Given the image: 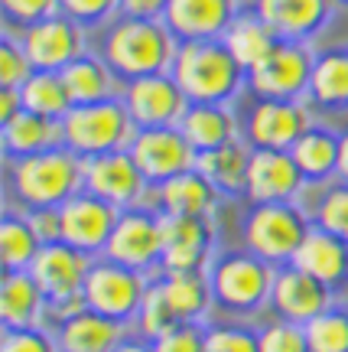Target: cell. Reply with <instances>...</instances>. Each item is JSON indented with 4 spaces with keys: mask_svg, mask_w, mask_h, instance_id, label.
<instances>
[{
    "mask_svg": "<svg viewBox=\"0 0 348 352\" xmlns=\"http://www.w3.org/2000/svg\"><path fill=\"white\" fill-rule=\"evenodd\" d=\"M257 346H261V352H310L306 327L280 320V316L257 327Z\"/></svg>",
    "mask_w": 348,
    "mask_h": 352,
    "instance_id": "ab89813d",
    "label": "cell"
},
{
    "mask_svg": "<svg viewBox=\"0 0 348 352\" xmlns=\"http://www.w3.org/2000/svg\"><path fill=\"white\" fill-rule=\"evenodd\" d=\"M59 212H62V241H69L72 248L91 254V258H101L111 241L121 209L82 189L65 206H59Z\"/></svg>",
    "mask_w": 348,
    "mask_h": 352,
    "instance_id": "e0dca14e",
    "label": "cell"
},
{
    "mask_svg": "<svg viewBox=\"0 0 348 352\" xmlns=\"http://www.w3.org/2000/svg\"><path fill=\"white\" fill-rule=\"evenodd\" d=\"M163 261L160 271H209L215 258V228L211 219L160 212Z\"/></svg>",
    "mask_w": 348,
    "mask_h": 352,
    "instance_id": "2e32d148",
    "label": "cell"
},
{
    "mask_svg": "<svg viewBox=\"0 0 348 352\" xmlns=\"http://www.w3.org/2000/svg\"><path fill=\"white\" fill-rule=\"evenodd\" d=\"M82 176L85 160L75 157L69 147H52V151L7 160V192L10 206L20 212L33 209H59L82 192Z\"/></svg>",
    "mask_w": 348,
    "mask_h": 352,
    "instance_id": "7a4b0ae2",
    "label": "cell"
},
{
    "mask_svg": "<svg viewBox=\"0 0 348 352\" xmlns=\"http://www.w3.org/2000/svg\"><path fill=\"white\" fill-rule=\"evenodd\" d=\"M205 274H209L215 310L228 314L231 320H248L270 307L277 267L248 248L244 252H218Z\"/></svg>",
    "mask_w": 348,
    "mask_h": 352,
    "instance_id": "277c9868",
    "label": "cell"
},
{
    "mask_svg": "<svg viewBox=\"0 0 348 352\" xmlns=\"http://www.w3.org/2000/svg\"><path fill=\"white\" fill-rule=\"evenodd\" d=\"M222 192L209 183V176L199 170L173 176L170 183L153 189V206L170 215H192V219H211L218 209Z\"/></svg>",
    "mask_w": 348,
    "mask_h": 352,
    "instance_id": "d4e9b609",
    "label": "cell"
},
{
    "mask_svg": "<svg viewBox=\"0 0 348 352\" xmlns=\"http://www.w3.org/2000/svg\"><path fill=\"white\" fill-rule=\"evenodd\" d=\"M127 153L140 166L150 189L170 183L173 176L186 173V170H196V160H199L196 147L189 144L179 127H137Z\"/></svg>",
    "mask_w": 348,
    "mask_h": 352,
    "instance_id": "8fae6325",
    "label": "cell"
},
{
    "mask_svg": "<svg viewBox=\"0 0 348 352\" xmlns=\"http://www.w3.org/2000/svg\"><path fill=\"white\" fill-rule=\"evenodd\" d=\"M338 3H348V0H338Z\"/></svg>",
    "mask_w": 348,
    "mask_h": 352,
    "instance_id": "816d5d0a",
    "label": "cell"
},
{
    "mask_svg": "<svg viewBox=\"0 0 348 352\" xmlns=\"http://www.w3.org/2000/svg\"><path fill=\"white\" fill-rule=\"evenodd\" d=\"M36 69L30 63V56L23 52L16 33H3V43H0V88H23L26 78L33 76Z\"/></svg>",
    "mask_w": 348,
    "mask_h": 352,
    "instance_id": "60d3db41",
    "label": "cell"
},
{
    "mask_svg": "<svg viewBox=\"0 0 348 352\" xmlns=\"http://www.w3.org/2000/svg\"><path fill=\"white\" fill-rule=\"evenodd\" d=\"M49 300L33 271H3L0 277V327H46Z\"/></svg>",
    "mask_w": 348,
    "mask_h": 352,
    "instance_id": "cb8c5ba5",
    "label": "cell"
},
{
    "mask_svg": "<svg viewBox=\"0 0 348 352\" xmlns=\"http://www.w3.org/2000/svg\"><path fill=\"white\" fill-rule=\"evenodd\" d=\"M310 101L319 108H348V50L332 46V50L316 52L310 76Z\"/></svg>",
    "mask_w": 348,
    "mask_h": 352,
    "instance_id": "1f68e13d",
    "label": "cell"
},
{
    "mask_svg": "<svg viewBox=\"0 0 348 352\" xmlns=\"http://www.w3.org/2000/svg\"><path fill=\"white\" fill-rule=\"evenodd\" d=\"M336 303V290L325 287L323 280L310 277L306 271H299L297 264H283L277 267L274 290H270V314L290 323H310L312 316H319Z\"/></svg>",
    "mask_w": 348,
    "mask_h": 352,
    "instance_id": "ac0fdd59",
    "label": "cell"
},
{
    "mask_svg": "<svg viewBox=\"0 0 348 352\" xmlns=\"http://www.w3.org/2000/svg\"><path fill=\"white\" fill-rule=\"evenodd\" d=\"M170 72L186 91V98L202 104H228L241 95V88H248V69L237 63L222 39L179 43Z\"/></svg>",
    "mask_w": 348,
    "mask_h": 352,
    "instance_id": "3957f363",
    "label": "cell"
},
{
    "mask_svg": "<svg viewBox=\"0 0 348 352\" xmlns=\"http://www.w3.org/2000/svg\"><path fill=\"white\" fill-rule=\"evenodd\" d=\"M43 241L30 226V215L7 206V212L0 219V264L3 271H30V264L36 261Z\"/></svg>",
    "mask_w": 348,
    "mask_h": 352,
    "instance_id": "d6a6232c",
    "label": "cell"
},
{
    "mask_svg": "<svg viewBox=\"0 0 348 352\" xmlns=\"http://www.w3.org/2000/svg\"><path fill=\"white\" fill-rule=\"evenodd\" d=\"M342 183H348V131H342V151H338V176Z\"/></svg>",
    "mask_w": 348,
    "mask_h": 352,
    "instance_id": "f907efd6",
    "label": "cell"
},
{
    "mask_svg": "<svg viewBox=\"0 0 348 352\" xmlns=\"http://www.w3.org/2000/svg\"><path fill=\"white\" fill-rule=\"evenodd\" d=\"M312 226L332 232L336 239L348 241V183H325L323 199L312 209Z\"/></svg>",
    "mask_w": 348,
    "mask_h": 352,
    "instance_id": "f35d334b",
    "label": "cell"
},
{
    "mask_svg": "<svg viewBox=\"0 0 348 352\" xmlns=\"http://www.w3.org/2000/svg\"><path fill=\"white\" fill-rule=\"evenodd\" d=\"M82 189L98 196V199L111 202L117 209H130V206H143L150 192V183L143 179L140 166L127 151L101 153L85 160V176H82Z\"/></svg>",
    "mask_w": 348,
    "mask_h": 352,
    "instance_id": "5bb4252c",
    "label": "cell"
},
{
    "mask_svg": "<svg viewBox=\"0 0 348 352\" xmlns=\"http://www.w3.org/2000/svg\"><path fill=\"white\" fill-rule=\"evenodd\" d=\"M52 333L59 352H114L134 329L78 303L72 310L52 316Z\"/></svg>",
    "mask_w": 348,
    "mask_h": 352,
    "instance_id": "d6986e66",
    "label": "cell"
},
{
    "mask_svg": "<svg viewBox=\"0 0 348 352\" xmlns=\"http://www.w3.org/2000/svg\"><path fill=\"white\" fill-rule=\"evenodd\" d=\"M20 95H23L26 111H36L43 118H52V121H62L65 114L72 111V98H69V88L62 82V72L36 69L26 78V85L20 88Z\"/></svg>",
    "mask_w": 348,
    "mask_h": 352,
    "instance_id": "e575fe53",
    "label": "cell"
},
{
    "mask_svg": "<svg viewBox=\"0 0 348 352\" xmlns=\"http://www.w3.org/2000/svg\"><path fill=\"white\" fill-rule=\"evenodd\" d=\"M310 228L312 219L297 202H264V206H251L241 235L248 252L270 261L274 267H283L293 261Z\"/></svg>",
    "mask_w": 348,
    "mask_h": 352,
    "instance_id": "8992f818",
    "label": "cell"
},
{
    "mask_svg": "<svg viewBox=\"0 0 348 352\" xmlns=\"http://www.w3.org/2000/svg\"><path fill=\"white\" fill-rule=\"evenodd\" d=\"M338 151H342V134L323 124H310V131L290 147L306 186H325L329 179H336Z\"/></svg>",
    "mask_w": 348,
    "mask_h": 352,
    "instance_id": "4316f807",
    "label": "cell"
},
{
    "mask_svg": "<svg viewBox=\"0 0 348 352\" xmlns=\"http://www.w3.org/2000/svg\"><path fill=\"white\" fill-rule=\"evenodd\" d=\"M310 352H348V307L332 303L306 323Z\"/></svg>",
    "mask_w": 348,
    "mask_h": 352,
    "instance_id": "d590c367",
    "label": "cell"
},
{
    "mask_svg": "<svg viewBox=\"0 0 348 352\" xmlns=\"http://www.w3.org/2000/svg\"><path fill=\"white\" fill-rule=\"evenodd\" d=\"M0 144H3L7 160H20V157L62 147V121H52V118H43V114L23 108L10 121H0Z\"/></svg>",
    "mask_w": 348,
    "mask_h": 352,
    "instance_id": "484cf974",
    "label": "cell"
},
{
    "mask_svg": "<svg viewBox=\"0 0 348 352\" xmlns=\"http://www.w3.org/2000/svg\"><path fill=\"white\" fill-rule=\"evenodd\" d=\"M179 131L186 140L196 147V153H209L215 147H224L237 140V121L228 104H202V101H189V108L179 118Z\"/></svg>",
    "mask_w": 348,
    "mask_h": 352,
    "instance_id": "83f0119b",
    "label": "cell"
},
{
    "mask_svg": "<svg viewBox=\"0 0 348 352\" xmlns=\"http://www.w3.org/2000/svg\"><path fill=\"white\" fill-rule=\"evenodd\" d=\"M316 52L306 43L277 39L270 52L248 69V88L257 98L303 101L310 98V76Z\"/></svg>",
    "mask_w": 348,
    "mask_h": 352,
    "instance_id": "ba28073f",
    "label": "cell"
},
{
    "mask_svg": "<svg viewBox=\"0 0 348 352\" xmlns=\"http://www.w3.org/2000/svg\"><path fill=\"white\" fill-rule=\"evenodd\" d=\"M62 82H65V88H69L72 104H95V101L117 98V95H121V85H124L98 52H82L75 63L65 65Z\"/></svg>",
    "mask_w": 348,
    "mask_h": 352,
    "instance_id": "f1b7e54d",
    "label": "cell"
},
{
    "mask_svg": "<svg viewBox=\"0 0 348 352\" xmlns=\"http://www.w3.org/2000/svg\"><path fill=\"white\" fill-rule=\"evenodd\" d=\"M30 215V226L36 232V239L43 245H52V241H62V212L59 209H33Z\"/></svg>",
    "mask_w": 348,
    "mask_h": 352,
    "instance_id": "bcb514c9",
    "label": "cell"
},
{
    "mask_svg": "<svg viewBox=\"0 0 348 352\" xmlns=\"http://www.w3.org/2000/svg\"><path fill=\"white\" fill-rule=\"evenodd\" d=\"M23 111V95L20 88H0V121H10L13 114Z\"/></svg>",
    "mask_w": 348,
    "mask_h": 352,
    "instance_id": "c3c4849f",
    "label": "cell"
},
{
    "mask_svg": "<svg viewBox=\"0 0 348 352\" xmlns=\"http://www.w3.org/2000/svg\"><path fill=\"white\" fill-rule=\"evenodd\" d=\"M254 10L277 39L310 43L336 10V0H254Z\"/></svg>",
    "mask_w": 348,
    "mask_h": 352,
    "instance_id": "7402d4cb",
    "label": "cell"
},
{
    "mask_svg": "<svg viewBox=\"0 0 348 352\" xmlns=\"http://www.w3.org/2000/svg\"><path fill=\"white\" fill-rule=\"evenodd\" d=\"M153 277L160 280L163 294L173 307V314L179 316V323H205V316L215 307L205 271H160Z\"/></svg>",
    "mask_w": 348,
    "mask_h": 352,
    "instance_id": "f546056e",
    "label": "cell"
},
{
    "mask_svg": "<svg viewBox=\"0 0 348 352\" xmlns=\"http://www.w3.org/2000/svg\"><path fill=\"white\" fill-rule=\"evenodd\" d=\"M251 153H254V147H251L244 138H237V140H231V144H224V147L199 153L196 170L209 176V183L218 189L222 196H244Z\"/></svg>",
    "mask_w": 348,
    "mask_h": 352,
    "instance_id": "4dcf8cb0",
    "label": "cell"
},
{
    "mask_svg": "<svg viewBox=\"0 0 348 352\" xmlns=\"http://www.w3.org/2000/svg\"><path fill=\"white\" fill-rule=\"evenodd\" d=\"M222 43L235 52L237 63L244 65V69H251V65H257L264 56L270 52L277 36L270 33V26L257 16V10H241L235 20H231V26L224 30Z\"/></svg>",
    "mask_w": 348,
    "mask_h": 352,
    "instance_id": "836d02e7",
    "label": "cell"
},
{
    "mask_svg": "<svg viewBox=\"0 0 348 352\" xmlns=\"http://www.w3.org/2000/svg\"><path fill=\"white\" fill-rule=\"evenodd\" d=\"M241 7L237 0H170L163 13V23L170 26L179 43L199 39H222Z\"/></svg>",
    "mask_w": 348,
    "mask_h": 352,
    "instance_id": "44dd1931",
    "label": "cell"
},
{
    "mask_svg": "<svg viewBox=\"0 0 348 352\" xmlns=\"http://www.w3.org/2000/svg\"><path fill=\"white\" fill-rule=\"evenodd\" d=\"M306 179L299 173L297 160L290 151H254L248 166V186L244 196L251 206L264 202H297Z\"/></svg>",
    "mask_w": 348,
    "mask_h": 352,
    "instance_id": "ffe728a7",
    "label": "cell"
},
{
    "mask_svg": "<svg viewBox=\"0 0 348 352\" xmlns=\"http://www.w3.org/2000/svg\"><path fill=\"white\" fill-rule=\"evenodd\" d=\"M114 352H156V349H153V342H150V340L137 336V333H130V336H127V340L121 342Z\"/></svg>",
    "mask_w": 348,
    "mask_h": 352,
    "instance_id": "681fc988",
    "label": "cell"
},
{
    "mask_svg": "<svg viewBox=\"0 0 348 352\" xmlns=\"http://www.w3.org/2000/svg\"><path fill=\"white\" fill-rule=\"evenodd\" d=\"M310 108L303 101L257 98L248 111L244 140L254 151H290L310 131Z\"/></svg>",
    "mask_w": 348,
    "mask_h": 352,
    "instance_id": "9a60e30c",
    "label": "cell"
},
{
    "mask_svg": "<svg viewBox=\"0 0 348 352\" xmlns=\"http://www.w3.org/2000/svg\"><path fill=\"white\" fill-rule=\"evenodd\" d=\"M91 264H95V258L72 248L69 241H52V245L39 248L30 271L49 300V320L82 303V290H85V277L91 271Z\"/></svg>",
    "mask_w": 348,
    "mask_h": 352,
    "instance_id": "9c48e42d",
    "label": "cell"
},
{
    "mask_svg": "<svg viewBox=\"0 0 348 352\" xmlns=\"http://www.w3.org/2000/svg\"><path fill=\"white\" fill-rule=\"evenodd\" d=\"M59 13L88 30V26L111 23L117 16V0H59Z\"/></svg>",
    "mask_w": 348,
    "mask_h": 352,
    "instance_id": "ee69618b",
    "label": "cell"
},
{
    "mask_svg": "<svg viewBox=\"0 0 348 352\" xmlns=\"http://www.w3.org/2000/svg\"><path fill=\"white\" fill-rule=\"evenodd\" d=\"M16 39L30 56L33 69H43V72H62L82 52H88L85 26L69 20L65 13H56V16H46L33 26H23L16 33Z\"/></svg>",
    "mask_w": 348,
    "mask_h": 352,
    "instance_id": "4fadbf2b",
    "label": "cell"
},
{
    "mask_svg": "<svg viewBox=\"0 0 348 352\" xmlns=\"http://www.w3.org/2000/svg\"><path fill=\"white\" fill-rule=\"evenodd\" d=\"M0 352H59V342L46 327H0Z\"/></svg>",
    "mask_w": 348,
    "mask_h": 352,
    "instance_id": "b9f144b4",
    "label": "cell"
},
{
    "mask_svg": "<svg viewBox=\"0 0 348 352\" xmlns=\"http://www.w3.org/2000/svg\"><path fill=\"white\" fill-rule=\"evenodd\" d=\"M134 131L137 127L121 95L95 104H72V111L62 118V147H69L82 160H91L101 153L127 151Z\"/></svg>",
    "mask_w": 348,
    "mask_h": 352,
    "instance_id": "5b68a950",
    "label": "cell"
},
{
    "mask_svg": "<svg viewBox=\"0 0 348 352\" xmlns=\"http://www.w3.org/2000/svg\"><path fill=\"white\" fill-rule=\"evenodd\" d=\"M179 52V39L170 33L163 20H137V16H114L104 23L98 56L111 65L121 82L156 72H170Z\"/></svg>",
    "mask_w": 348,
    "mask_h": 352,
    "instance_id": "6da1fadb",
    "label": "cell"
},
{
    "mask_svg": "<svg viewBox=\"0 0 348 352\" xmlns=\"http://www.w3.org/2000/svg\"><path fill=\"white\" fill-rule=\"evenodd\" d=\"M176 323H179V316L173 314V307H170V300H166L160 280L153 277V280H150L147 297H143V303H140L137 320H134V333L153 342V340H160L166 329H173Z\"/></svg>",
    "mask_w": 348,
    "mask_h": 352,
    "instance_id": "8d00e7d4",
    "label": "cell"
},
{
    "mask_svg": "<svg viewBox=\"0 0 348 352\" xmlns=\"http://www.w3.org/2000/svg\"><path fill=\"white\" fill-rule=\"evenodd\" d=\"M104 258L117 264H127L143 274H160L163 261V228H160V209L156 206H130L121 209L117 226L111 232V241L104 248Z\"/></svg>",
    "mask_w": 348,
    "mask_h": 352,
    "instance_id": "30bf717a",
    "label": "cell"
},
{
    "mask_svg": "<svg viewBox=\"0 0 348 352\" xmlns=\"http://www.w3.org/2000/svg\"><path fill=\"white\" fill-rule=\"evenodd\" d=\"M209 323V320H205ZM205 323H176L160 340H153L156 352H205Z\"/></svg>",
    "mask_w": 348,
    "mask_h": 352,
    "instance_id": "f6af8a7d",
    "label": "cell"
},
{
    "mask_svg": "<svg viewBox=\"0 0 348 352\" xmlns=\"http://www.w3.org/2000/svg\"><path fill=\"white\" fill-rule=\"evenodd\" d=\"M150 280L153 277L143 271H134L127 264H117L111 258H95L91 271L85 277V290H82V303L88 310L101 316H111L117 323L134 329V320L140 314V303L147 297Z\"/></svg>",
    "mask_w": 348,
    "mask_h": 352,
    "instance_id": "52a82bcc",
    "label": "cell"
},
{
    "mask_svg": "<svg viewBox=\"0 0 348 352\" xmlns=\"http://www.w3.org/2000/svg\"><path fill=\"white\" fill-rule=\"evenodd\" d=\"M170 0H117V16H137V20H163Z\"/></svg>",
    "mask_w": 348,
    "mask_h": 352,
    "instance_id": "7dc6e473",
    "label": "cell"
},
{
    "mask_svg": "<svg viewBox=\"0 0 348 352\" xmlns=\"http://www.w3.org/2000/svg\"><path fill=\"white\" fill-rule=\"evenodd\" d=\"M121 101L134 127H176L189 108L186 91L179 88L173 72L130 78L121 85Z\"/></svg>",
    "mask_w": 348,
    "mask_h": 352,
    "instance_id": "7c38bea8",
    "label": "cell"
},
{
    "mask_svg": "<svg viewBox=\"0 0 348 352\" xmlns=\"http://www.w3.org/2000/svg\"><path fill=\"white\" fill-rule=\"evenodd\" d=\"M205 352H261L257 327L244 320H211L205 323Z\"/></svg>",
    "mask_w": 348,
    "mask_h": 352,
    "instance_id": "74e56055",
    "label": "cell"
},
{
    "mask_svg": "<svg viewBox=\"0 0 348 352\" xmlns=\"http://www.w3.org/2000/svg\"><path fill=\"white\" fill-rule=\"evenodd\" d=\"M290 264H297L299 271L323 280L325 287L338 290L348 284V241L336 239L332 232H325L319 226H312Z\"/></svg>",
    "mask_w": 348,
    "mask_h": 352,
    "instance_id": "603a6c76",
    "label": "cell"
},
{
    "mask_svg": "<svg viewBox=\"0 0 348 352\" xmlns=\"http://www.w3.org/2000/svg\"><path fill=\"white\" fill-rule=\"evenodd\" d=\"M0 10H3V20L7 26H33L46 16H56L59 13V0H0Z\"/></svg>",
    "mask_w": 348,
    "mask_h": 352,
    "instance_id": "7bdbcfd3",
    "label": "cell"
}]
</instances>
